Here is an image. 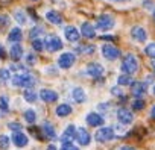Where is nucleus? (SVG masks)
<instances>
[{
    "label": "nucleus",
    "mask_w": 155,
    "mask_h": 150,
    "mask_svg": "<svg viewBox=\"0 0 155 150\" xmlns=\"http://www.w3.org/2000/svg\"><path fill=\"white\" fill-rule=\"evenodd\" d=\"M153 20H155V9H153Z\"/></svg>",
    "instance_id": "09e8293b"
},
{
    "label": "nucleus",
    "mask_w": 155,
    "mask_h": 150,
    "mask_svg": "<svg viewBox=\"0 0 155 150\" xmlns=\"http://www.w3.org/2000/svg\"><path fill=\"white\" fill-rule=\"evenodd\" d=\"M64 35H65V38H67L70 43H76L78 40L81 38V32L78 30L74 26H67L65 30H64Z\"/></svg>",
    "instance_id": "9b49d317"
},
{
    "label": "nucleus",
    "mask_w": 155,
    "mask_h": 150,
    "mask_svg": "<svg viewBox=\"0 0 155 150\" xmlns=\"http://www.w3.org/2000/svg\"><path fill=\"white\" fill-rule=\"evenodd\" d=\"M97 109H99L101 112H108V111L111 109V105H110V103H101V105H97Z\"/></svg>",
    "instance_id": "e433bc0d"
},
{
    "label": "nucleus",
    "mask_w": 155,
    "mask_h": 150,
    "mask_svg": "<svg viewBox=\"0 0 155 150\" xmlns=\"http://www.w3.org/2000/svg\"><path fill=\"white\" fill-rule=\"evenodd\" d=\"M5 56H6V53H5V49H3V46L0 44V58L2 59H5Z\"/></svg>",
    "instance_id": "37998d69"
},
{
    "label": "nucleus",
    "mask_w": 155,
    "mask_h": 150,
    "mask_svg": "<svg viewBox=\"0 0 155 150\" xmlns=\"http://www.w3.org/2000/svg\"><path fill=\"white\" fill-rule=\"evenodd\" d=\"M71 99L76 102V103H84L85 102V91L82 88H73L71 91Z\"/></svg>",
    "instance_id": "aec40b11"
},
{
    "label": "nucleus",
    "mask_w": 155,
    "mask_h": 150,
    "mask_svg": "<svg viewBox=\"0 0 155 150\" xmlns=\"http://www.w3.org/2000/svg\"><path fill=\"white\" fill-rule=\"evenodd\" d=\"M46 18L49 20V23H53V24H61L62 23V17L56 11H47L46 12Z\"/></svg>",
    "instance_id": "412c9836"
},
{
    "label": "nucleus",
    "mask_w": 155,
    "mask_h": 150,
    "mask_svg": "<svg viewBox=\"0 0 155 150\" xmlns=\"http://www.w3.org/2000/svg\"><path fill=\"white\" fill-rule=\"evenodd\" d=\"M117 120L122 123V124H131L132 123V112L126 108H120L117 111Z\"/></svg>",
    "instance_id": "6e6552de"
},
{
    "label": "nucleus",
    "mask_w": 155,
    "mask_h": 150,
    "mask_svg": "<svg viewBox=\"0 0 155 150\" xmlns=\"http://www.w3.org/2000/svg\"><path fill=\"white\" fill-rule=\"evenodd\" d=\"M111 2H122V0H111Z\"/></svg>",
    "instance_id": "de8ad7c7"
},
{
    "label": "nucleus",
    "mask_w": 155,
    "mask_h": 150,
    "mask_svg": "<svg viewBox=\"0 0 155 150\" xmlns=\"http://www.w3.org/2000/svg\"><path fill=\"white\" fill-rule=\"evenodd\" d=\"M32 49H34L35 52H41V50L44 49V43H43L41 40H38V38H37V40H34V41H32Z\"/></svg>",
    "instance_id": "473e14b6"
},
{
    "label": "nucleus",
    "mask_w": 155,
    "mask_h": 150,
    "mask_svg": "<svg viewBox=\"0 0 155 150\" xmlns=\"http://www.w3.org/2000/svg\"><path fill=\"white\" fill-rule=\"evenodd\" d=\"M76 127L73 126V124H70V126H67V129L62 132V135H61V141L62 142H73V139L76 138Z\"/></svg>",
    "instance_id": "f8f14e48"
},
{
    "label": "nucleus",
    "mask_w": 155,
    "mask_h": 150,
    "mask_svg": "<svg viewBox=\"0 0 155 150\" xmlns=\"http://www.w3.org/2000/svg\"><path fill=\"white\" fill-rule=\"evenodd\" d=\"M153 96H155V87H153Z\"/></svg>",
    "instance_id": "8fccbe9b"
},
{
    "label": "nucleus",
    "mask_w": 155,
    "mask_h": 150,
    "mask_svg": "<svg viewBox=\"0 0 155 150\" xmlns=\"http://www.w3.org/2000/svg\"><path fill=\"white\" fill-rule=\"evenodd\" d=\"M0 109H2V112L9 111V102H8L6 96H0Z\"/></svg>",
    "instance_id": "c756f323"
},
{
    "label": "nucleus",
    "mask_w": 155,
    "mask_h": 150,
    "mask_svg": "<svg viewBox=\"0 0 155 150\" xmlns=\"http://www.w3.org/2000/svg\"><path fill=\"white\" fill-rule=\"evenodd\" d=\"M21 38H23V34H21V30L18 27L11 29V32L8 35V41L9 43H18V41H21Z\"/></svg>",
    "instance_id": "4be33fe9"
},
{
    "label": "nucleus",
    "mask_w": 155,
    "mask_h": 150,
    "mask_svg": "<svg viewBox=\"0 0 155 150\" xmlns=\"http://www.w3.org/2000/svg\"><path fill=\"white\" fill-rule=\"evenodd\" d=\"M8 23H9V18L8 17H3V15L0 17V24H2V26H6Z\"/></svg>",
    "instance_id": "79ce46f5"
},
{
    "label": "nucleus",
    "mask_w": 155,
    "mask_h": 150,
    "mask_svg": "<svg viewBox=\"0 0 155 150\" xmlns=\"http://www.w3.org/2000/svg\"><path fill=\"white\" fill-rule=\"evenodd\" d=\"M14 17H15V20H17L20 24H26V23H28V17H26V14H25L23 11H15Z\"/></svg>",
    "instance_id": "c85d7f7f"
},
{
    "label": "nucleus",
    "mask_w": 155,
    "mask_h": 150,
    "mask_svg": "<svg viewBox=\"0 0 155 150\" xmlns=\"http://www.w3.org/2000/svg\"><path fill=\"white\" fill-rule=\"evenodd\" d=\"M25 121H28V123H34L35 120H37V114H35V111L34 109H28V111H25Z\"/></svg>",
    "instance_id": "cd10ccee"
},
{
    "label": "nucleus",
    "mask_w": 155,
    "mask_h": 150,
    "mask_svg": "<svg viewBox=\"0 0 155 150\" xmlns=\"http://www.w3.org/2000/svg\"><path fill=\"white\" fill-rule=\"evenodd\" d=\"M73 64H74V55H73V53H70V52L62 53V55L58 58V65H59L61 68H64V70L70 68Z\"/></svg>",
    "instance_id": "0eeeda50"
},
{
    "label": "nucleus",
    "mask_w": 155,
    "mask_h": 150,
    "mask_svg": "<svg viewBox=\"0 0 155 150\" xmlns=\"http://www.w3.org/2000/svg\"><path fill=\"white\" fill-rule=\"evenodd\" d=\"M87 74L91 78H101L104 74V67L97 62H91L87 65Z\"/></svg>",
    "instance_id": "1a4fd4ad"
},
{
    "label": "nucleus",
    "mask_w": 155,
    "mask_h": 150,
    "mask_svg": "<svg viewBox=\"0 0 155 150\" xmlns=\"http://www.w3.org/2000/svg\"><path fill=\"white\" fill-rule=\"evenodd\" d=\"M134 85H132V96L135 97V99H141V96L146 93V85L143 84V82H132Z\"/></svg>",
    "instance_id": "f3484780"
},
{
    "label": "nucleus",
    "mask_w": 155,
    "mask_h": 150,
    "mask_svg": "<svg viewBox=\"0 0 155 150\" xmlns=\"http://www.w3.org/2000/svg\"><path fill=\"white\" fill-rule=\"evenodd\" d=\"M0 81H2V82L11 81V73H9L8 68H2V70H0Z\"/></svg>",
    "instance_id": "7c9ffc66"
},
{
    "label": "nucleus",
    "mask_w": 155,
    "mask_h": 150,
    "mask_svg": "<svg viewBox=\"0 0 155 150\" xmlns=\"http://www.w3.org/2000/svg\"><path fill=\"white\" fill-rule=\"evenodd\" d=\"M11 82L14 87H20V88H32L37 81L34 76H31L29 73H25V74H17V76H12L11 78Z\"/></svg>",
    "instance_id": "f257e3e1"
},
{
    "label": "nucleus",
    "mask_w": 155,
    "mask_h": 150,
    "mask_svg": "<svg viewBox=\"0 0 155 150\" xmlns=\"http://www.w3.org/2000/svg\"><path fill=\"white\" fill-rule=\"evenodd\" d=\"M78 50V53H81V55H91V53H94V46L93 44H84V46H79V47H78L76 49Z\"/></svg>",
    "instance_id": "393cba45"
},
{
    "label": "nucleus",
    "mask_w": 155,
    "mask_h": 150,
    "mask_svg": "<svg viewBox=\"0 0 155 150\" xmlns=\"http://www.w3.org/2000/svg\"><path fill=\"white\" fill-rule=\"evenodd\" d=\"M153 70H155V62H153Z\"/></svg>",
    "instance_id": "3c124183"
},
{
    "label": "nucleus",
    "mask_w": 155,
    "mask_h": 150,
    "mask_svg": "<svg viewBox=\"0 0 155 150\" xmlns=\"http://www.w3.org/2000/svg\"><path fill=\"white\" fill-rule=\"evenodd\" d=\"M114 26V18L108 14H104V15H99L97 17V21H96V27L99 30H110L111 27Z\"/></svg>",
    "instance_id": "20e7f679"
},
{
    "label": "nucleus",
    "mask_w": 155,
    "mask_h": 150,
    "mask_svg": "<svg viewBox=\"0 0 155 150\" xmlns=\"http://www.w3.org/2000/svg\"><path fill=\"white\" fill-rule=\"evenodd\" d=\"M117 84L122 87V85H131L132 84V78H131V74H120L119 79H117Z\"/></svg>",
    "instance_id": "a878e982"
},
{
    "label": "nucleus",
    "mask_w": 155,
    "mask_h": 150,
    "mask_svg": "<svg viewBox=\"0 0 155 150\" xmlns=\"http://www.w3.org/2000/svg\"><path fill=\"white\" fill-rule=\"evenodd\" d=\"M9 55H11V59L12 61H20L21 56H23V47L17 43H12V47L9 50Z\"/></svg>",
    "instance_id": "6ab92c4d"
},
{
    "label": "nucleus",
    "mask_w": 155,
    "mask_h": 150,
    "mask_svg": "<svg viewBox=\"0 0 155 150\" xmlns=\"http://www.w3.org/2000/svg\"><path fill=\"white\" fill-rule=\"evenodd\" d=\"M120 150H135L134 147H128V145H125V147H122Z\"/></svg>",
    "instance_id": "a18cd8bd"
},
{
    "label": "nucleus",
    "mask_w": 155,
    "mask_h": 150,
    "mask_svg": "<svg viewBox=\"0 0 155 150\" xmlns=\"http://www.w3.org/2000/svg\"><path fill=\"white\" fill-rule=\"evenodd\" d=\"M61 150H79V148L74 147L71 142H64V144H62V147H61Z\"/></svg>",
    "instance_id": "4c0bfd02"
},
{
    "label": "nucleus",
    "mask_w": 155,
    "mask_h": 150,
    "mask_svg": "<svg viewBox=\"0 0 155 150\" xmlns=\"http://www.w3.org/2000/svg\"><path fill=\"white\" fill-rule=\"evenodd\" d=\"M111 94H114L116 97H122V96H123V93H122V90H120L119 87H114V88H111Z\"/></svg>",
    "instance_id": "ea45409f"
},
{
    "label": "nucleus",
    "mask_w": 155,
    "mask_h": 150,
    "mask_svg": "<svg viewBox=\"0 0 155 150\" xmlns=\"http://www.w3.org/2000/svg\"><path fill=\"white\" fill-rule=\"evenodd\" d=\"M40 34H43V27H41V26H35V27L31 30V38L35 40V38L40 37Z\"/></svg>",
    "instance_id": "c9c22d12"
},
{
    "label": "nucleus",
    "mask_w": 155,
    "mask_h": 150,
    "mask_svg": "<svg viewBox=\"0 0 155 150\" xmlns=\"http://www.w3.org/2000/svg\"><path fill=\"white\" fill-rule=\"evenodd\" d=\"M116 136L114 129L113 127H102L96 132V141L97 142H108Z\"/></svg>",
    "instance_id": "39448f33"
},
{
    "label": "nucleus",
    "mask_w": 155,
    "mask_h": 150,
    "mask_svg": "<svg viewBox=\"0 0 155 150\" xmlns=\"http://www.w3.org/2000/svg\"><path fill=\"white\" fill-rule=\"evenodd\" d=\"M102 55L107 59L114 61V59H117L120 56V50L117 47H114L113 44H105V46H102Z\"/></svg>",
    "instance_id": "423d86ee"
},
{
    "label": "nucleus",
    "mask_w": 155,
    "mask_h": 150,
    "mask_svg": "<svg viewBox=\"0 0 155 150\" xmlns=\"http://www.w3.org/2000/svg\"><path fill=\"white\" fill-rule=\"evenodd\" d=\"M76 139H78V142H79L81 145H88L91 136H90V133L85 129H78L76 130Z\"/></svg>",
    "instance_id": "dca6fc26"
},
{
    "label": "nucleus",
    "mask_w": 155,
    "mask_h": 150,
    "mask_svg": "<svg viewBox=\"0 0 155 150\" xmlns=\"http://www.w3.org/2000/svg\"><path fill=\"white\" fill-rule=\"evenodd\" d=\"M131 35H132V38H134L135 41H138V43H144V41H146V38H147V34H146V30H144L143 27H140V26H135V27H132V30H131Z\"/></svg>",
    "instance_id": "4468645a"
},
{
    "label": "nucleus",
    "mask_w": 155,
    "mask_h": 150,
    "mask_svg": "<svg viewBox=\"0 0 155 150\" xmlns=\"http://www.w3.org/2000/svg\"><path fill=\"white\" fill-rule=\"evenodd\" d=\"M44 47L49 52H58V50L62 49V41L56 35H47L46 40H44Z\"/></svg>",
    "instance_id": "7ed1b4c3"
},
{
    "label": "nucleus",
    "mask_w": 155,
    "mask_h": 150,
    "mask_svg": "<svg viewBox=\"0 0 155 150\" xmlns=\"http://www.w3.org/2000/svg\"><path fill=\"white\" fill-rule=\"evenodd\" d=\"M150 117L155 120V105H153V106H152V109H150Z\"/></svg>",
    "instance_id": "c03bdc74"
},
{
    "label": "nucleus",
    "mask_w": 155,
    "mask_h": 150,
    "mask_svg": "<svg viewBox=\"0 0 155 150\" xmlns=\"http://www.w3.org/2000/svg\"><path fill=\"white\" fill-rule=\"evenodd\" d=\"M35 62H37V59H35V56H34L32 53L26 55V64H29V65H34Z\"/></svg>",
    "instance_id": "58836bf2"
},
{
    "label": "nucleus",
    "mask_w": 155,
    "mask_h": 150,
    "mask_svg": "<svg viewBox=\"0 0 155 150\" xmlns=\"http://www.w3.org/2000/svg\"><path fill=\"white\" fill-rule=\"evenodd\" d=\"M40 97H41V100H44L46 103H52V102H56V100H58V93H55L53 90L44 88V90L40 91Z\"/></svg>",
    "instance_id": "ddd939ff"
},
{
    "label": "nucleus",
    "mask_w": 155,
    "mask_h": 150,
    "mask_svg": "<svg viewBox=\"0 0 155 150\" xmlns=\"http://www.w3.org/2000/svg\"><path fill=\"white\" fill-rule=\"evenodd\" d=\"M47 150H56V147L52 144V145H49V147H47Z\"/></svg>",
    "instance_id": "49530a36"
},
{
    "label": "nucleus",
    "mask_w": 155,
    "mask_h": 150,
    "mask_svg": "<svg viewBox=\"0 0 155 150\" xmlns=\"http://www.w3.org/2000/svg\"><path fill=\"white\" fill-rule=\"evenodd\" d=\"M144 53L149 56V58H155V43H150L144 47Z\"/></svg>",
    "instance_id": "2f4dec72"
},
{
    "label": "nucleus",
    "mask_w": 155,
    "mask_h": 150,
    "mask_svg": "<svg viewBox=\"0 0 155 150\" xmlns=\"http://www.w3.org/2000/svg\"><path fill=\"white\" fill-rule=\"evenodd\" d=\"M9 147V138L6 135H0V148L6 150Z\"/></svg>",
    "instance_id": "f704fd0d"
},
{
    "label": "nucleus",
    "mask_w": 155,
    "mask_h": 150,
    "mask_svg": "<svg viewBox=\"0 0 155 150\" xmlns=\"http://www.w3.org/2000/svg\"><path fill=\"white\" fill-rule=\"evenodd\" d=\"M8 126H9V129H12V130H21V126L17 124V123H9Z\"/></svg>",
    "instance_id": "a19ab883"
},
{
    "label": "nucleus",
    "mask_w": 155,
    "mask_h": 150,
    "mask_svg": "<svg viewBox=\"0 0 155 150\" xmlns=\"http://www.w3.org/2000/svg\"><path fill=\"white\" fill-rule=\"evenodd\" d=\"M41 130H43L44 136H47V138H50V139H53V138L56 136V133H55V127H53L50 123H44V124L41 126Z\"/></svg>",
    "instance_id": "5701e85b"
},
{
    "label": "nucleus",
    "mask_w": 155,
    "mask_h": 150,
    "mask_svg": "<svg viewBox=\"0 0 155 150\" xmlns=\"http://www.w3.org/2000/svg\"><path fill=\"white\" fill-rule=\"evenodd\" d=\"M144 100L143 99H135L134 102H132V108L135 109V111H140V109H143L144 108Z\"/></svg>",
    "instance_id": "72a5a7b5"
},
{
    "label": "nucleus",
    "mask_w": 155,
    "mask_h": 150,
    "mask_svg": "<svg viewBox=\"0 0 155 150\" xmlns=\"http://www.w3.org/2000/svg\"><path fill=\"white\" fill-rule=\"evenodd\" d=\"M81 35L91 40V38L96 37V29L90 23H82V26H81Z\"/></svg>",
    "instance_id": "a211bd4d"
},
{
    "label": "nucleus",
    "mask_w": 155,
    "mask_h": 150,
    "mask_svg": "<svg viewBox=\"0 0 155 150\" xmlns=\"http://www.w3.org/2000/svg\"><path fill=\"white\" fill-rule=\"evenodd\" d=\"M122 70L126 74H134L138 70V61L134 55H126L122 61Z\"/></svg>",
    "instance_id": "f03ea898"
},
{
    "label": "nucleus",
    "mask_w": 155,
    "mask_h": 150,
    "mask_svg": "<svg viewBox=\"0 0 155 150\" xmlns=\"http://www.w3.org/2000/svg\"><path fill=\"white\" fill-rule=\"evenodd\" d=\"M12 142H14L17 147H25V145H28L29 139H28V136H26L23 132L14 130V132H12Z\"/></svg>",
    "instance_id": "9d476101"
},
{
    "label": "nucleus",
    "mask_w": 155,
    "mask_h": 150,
    "mask_svg": "<svg viewBox=\"0 0 155 150\" xmlns=\"http://www.w3.org/2000/svg\"><path fill=\"white\" fill-rule=\"evenodd\" d=\"M104 117L102 115H99L97 112H90L88 115H87V123L90 124V126H93V127H97V126H102L104 124Z\"/></svg>",
    "instance_id": "2eb2a0df"
},
{
    "label": "nucleus",
    "mask_w": 155,
    "mask_h": 150,
    "mask_svg": "<svg viewBox=\"0 0 155 150\" xmlns=\"http://www.w3.org/2000/svg\"><path fill=\"white\" fill-rule=\"evenodd\" d=\"M71 108L68 106V105H59V106H56V115L58 117H67V115H70L71 114Z\"/></svg>",
    "instance_id": "b1692460"
},
{
    "label": "nucleus",
    "mask_w": 155,
    "mask_h": 150,
    "mask_svg": "<svg viewBox=\"0 0 155 150\" xmlns=\"http://www.w3.org/2000/svg\"><path fill=\"white\" fill-rule=\"evenodd\" d=\"M37 93L35 91H32V90H26L25 91V100L26 102H29V103H34V102H37Z\"/></svg>",
    "instance_id": "bb28decb"
}]
</instances>
